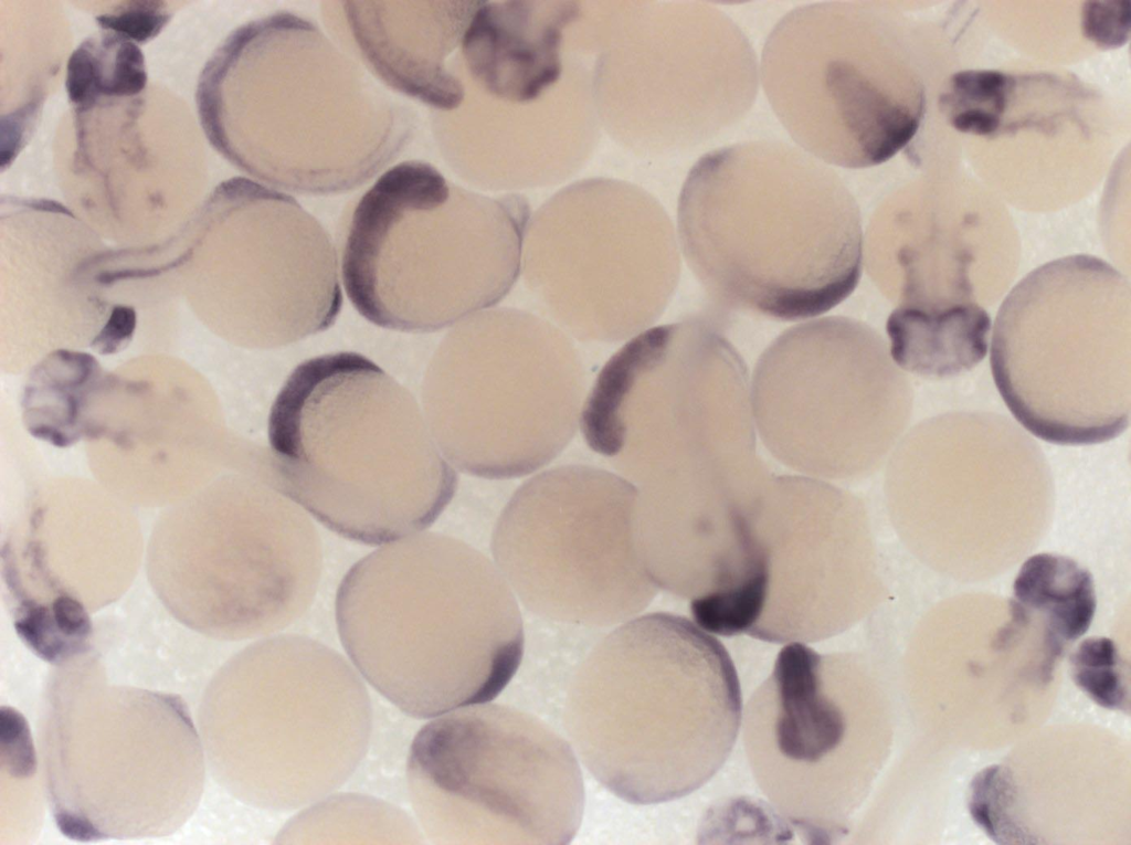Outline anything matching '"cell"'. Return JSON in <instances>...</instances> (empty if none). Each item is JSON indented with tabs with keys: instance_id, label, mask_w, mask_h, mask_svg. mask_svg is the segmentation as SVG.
Returning a JSON list of instances; mask_svg holds the SVG:
<instances>
[{
	"instance_id": "obj_27",
	"label": "cell",
	"mask_w": 1131,
	"mask_h": 845,
	"mask_svg": "<svg viewBox=\"0 0 1131 845\" xmlns=\"http://www.w3.org/2000/svg\"><path fill=\"white\" fill-rule=\"evenodd\" d=\"M104 62L91 42L78 46L67 63L66 91L77 106L93 104L103 93Z\"/></svg>"
},
{
	"instance_id": "obj_3",
	"label": "cell",
	"mask_w": 1131,
	"mask_h": 845,
	"mask_svg": "<svg viewBox=\"0 0 1131 845\" xmlns=\"http://www.w3.org/2000/svg\"><path fill=\"white\" fill-rule=\"evenodd\" d=\"M267 432L279 488L353 541L383 545L426 530L456 490L416 399L357 352L299 363Z\"/></svg>"
},
{
	"instance_id": "obj_23",
	"label": "cell",
	"mask_w": 1131,
	"mask_h": 845,
	"mask_svg": "<svg viewBox=\"0 0 1131 845\" xmlns=\"http://www.w3.org/2000/svg\"><path fill=\"white\" fill-rule=\"evenodd\" d=\"M1017 80L996 70H965L950 76L939 105L958 131L993 137L1002 127Z\"/></svg>"
},
{
	"instance_id": "obj_14",
	"label": "cell",
	"mask_w": 1131,
	"mask_h": 845,
	"mask_svg": "<svg viewBox=\"0 0 1131 845\" xmlns=\"http://www.w3.org/2000/svg\"><path fill=\"white\" fill-rule=\"evenodd\" d=\"M520 274L546 318L571 338L617 342L660 317L680 274L678 243L645 194L583 187L528 221Z\"/></svg>"
},
{
	"instance_id": "obj_22",
	"label": "cell",
	"mask_w": 1131,
	"mask_h": 845,
	"mask_svg": "<svg viewBox=\"0 0 1131 845\" xmlns=\"http://www.w3.org/2000/svg\"><path fill=\"white\" fill-rule=\"evenodd\" d=\"M288 824L282 843H411L420 833L394 806L362 795L334 796L316 802Z\"/></svg>"
},
{
	"instance_id": "obj_18",
	"label": "cell",
	"mask_w": 1131,
	"mask_h": 845,
	"mask_svg": "<svg viewBox=\"0 0 1131 845\" xmlns=\"http://www.w3.org/2000/svg\"><path fill=\"white\" fill-rule=\"evenodd\" d=\"M577 2L479 1L461 42L466 70L489 98L529 106L560 81L564 31Z\"/></svg>"
},
{
	"instance_id": "obj_11",
	"label": "cell",
	"mask_w": 1131,
	"mask_h": 845,
	"mask_svg": "<svg viewBox=\"0 0 1131 845\" xmlns=\"http://www.w3.org/2000/svg\"><path fill=\"white\" fill-rule=\"evenodd\" d=\"M462 706L421 728L408 758L410 799L442 844H567L583 781L572 748L515 708Z\"/></svg>"
},
{
	"instance_id": "obj_2",
	"label": "cell",
	"mask_w": 1131,
	"mask_h": 845,
	"mask_svg": "<svg viewBox=\"0 0 1131 845\" xmlns=\"http://www.w3.org/2000/svg\"><path fill=\"white\" fill-rule=\"evenodd\" d=\"M336 622L363 678L416 718L490 701L524 649L517 598L495 562L435 531L356 562L338 588Z\"/></svg>"
},
{
	"instance_id": "obj_30",
	"label": "cell",
	"mask_w": 1131,
	"mask_h": 845,
	"mask_svg": "<svg viewBox=\"0 0 1131 845\" xmlns=\"http://www.w3.org/2000/svg\"><path fill=\"white\" fill-rule=\"evenodd\" d=\"M1 739L8 744L11 769L28 775L34 769V754L23 718L10 708L1 709Z\"/></svg>"
},
{
	"instance_id": "obj_15",
	"label": "cell",
	"mask_w": 1131,
	"mask_h": 845,
	"mask_svg": "<svg viewBox=\"0 0 1131 845\" xmlns=\"http://www.w3.org/2000/svg\"><path fill=\"white\" fill-rule=\"evenodd\" d=\"M873 578L868 521L856 496L820 478L769 475L747 510L723 610L741 634L806 644L853 625Z\"/></svg>"
},
{
	"instance_id": "obj_20",
	"label": "cell",
	"mask_w": 1131,
	"mask_h": 845,
	"mask_svg": "<svg viewBox=\"0 0 1131 845\" xmlns=\"http://www.w3.org/2000/svg\"><path fill=\"white\" fill-rule=\"evenodd\" d=\"M990 329L991 318L976 300L897 305L886 324L892 361L902 370L939 379L982 361Z\"/></svg>"
},
{
	"instance_id": "obj_24",
	"label": "cell",
	"mask_w": 1131,
	"mask_h": 845,
	"mask_svg": "<svg viewBox=\"0 0 1131 845\" xmlns=\"http://www.w3.org/2000/svg\"><path fill=\"white\" fill-rule=\"evenodd\" d=\"M1015 794L1012 775L998 765L985 768L971 783V816L996 843H1029L1030 837L1015 817Z\"/></svg>"
},
{
	"instance_id": "obj_16",
	"label": "cell",
	"mask_w": 1131,
	"mask_h": 845,
	"mask_svg": "<svg viewBox=\"0 0 1131 845\" xmlns=\"http://www.w3.org/2000/svg\"><path fill=\"white\" fill-rule=\"evenodd\" d=\"M867 700L857 655L789 643L746 706L743 742L753 778L807 842L843 837L866 795Z\"/></svg>"
},
{
	"instance_id": "obj_25",
	"label": "cell",
	"mask_w": 1131,
	"mask_h": 845,
	"mask_svg": "<svg viewBox=\"0 0 1131 845\" xmlns=\"http://www.w3.org/2000/svg\"><path fill=\"white\" fill-rule=\"evenodd\" d=\"M1119 662L1116 644L1110 638H1087L1071 656L1074 680L1101 707L1128 708V684L1119 669Z\"/></svg>"
},
{
	"instance_id": "obj_31",
	"label": "cell",
	"mask_w": 1131,
	"mask_h": 845,
	"mask_svg": "<svg viewBox=\"0 0 1131 845\" xmlns=\"http://www.w3.org/2000/svg\"><path fill=\"white\" fill-rule=\"evenodd\" d=\"M135 327L134 310L119 306L114 308L113 314L98 337L94 340V347L102 353H112L119 349L131 336Z\"/></svg>"
},
{
	"instance_id": "obj_12",
	"label": "cell",
	"mask_w": 1131,
	"mask_h": 845,
	"mask_svg": "<svg viewBox=\"0 0 1131 845\" xmlns=\"http://www.w3.org/2000/svg\"><path fill=\"white\" fill-rule=\"evenodd\" d=\"M754 426L783 464L820 479L871 471L901 427L909 385L884 338L848 317L789 328L750 382Z\"/></svg>"
},
{
	"instance_id": "obj_19",
	"label": "cell",
	"mask_w": 1131,
	"mask_h": 845,
	"mask_svg": "<svg viewBox=\"0 0 1131 845\" xmlns=\"http://www.w3.org/2000/svg\"><path fill=\"white\" fill-rule=\"evenodd\" d=\"M345 4L360 53L383 83L436 109L453 110L461 106L465 85L447 68L445 60L461 45L479 1H443L441 7L438 2L429 7L427 2L423 8L419 2V7H413L414 15L412 7L410 18L402 15L403 24L387 7L397 22L393 24L379 1Z\"/></svg>"
},
{
	"instance_id": "obj_8",
	"label": "cell",
	"mask_w": 1131,
	"mask_h": 845,
	"mask_svg": "<svg viewBox=\"0 0 1131 845\" xmlns=\"http://www.w3.org/2000/svg\"><path fill=\"white\" fill-rule=\"evenodd\" d=\"M579 427L634 486L757 457L746 363L709 323L651 327L603 366Z\"/></svg>"
},
{
	"instance_id": "obj_29",
	"label": "cell",
	"mask_w": 1131,
	"mask_h": 845,
	"mask_svg": "<svg viewBox=\"0 0 1131 845\" xmlns=\"http://www.w3.org/2000/svg\"><path fill=\"white\" fill-rule=\"evenodd\" d=\"M147 82L144 55L140 49L128 40L118 43L110 72L103 84V94L130 96L141 92Z\"/></svg>"
},
{
	"instance_id": "obj_7",
	"label": "cell",
	"mask_w": 1131,
	"mask_h": 845,
	"mask_svg": "<svg viewBox=\"0 0 1131 845\" xmlns=\"http://www.w3.org/2000/svg\"><path fill=\"white\" fill-rule=\"evenodd\" d=\"M583 359L546 317L490 307L456 324L429 363L422 410L445 460L486 478L530 474L580 424Z\"/></svg>"
},
{
	"instance_id": "obj_6",
	"label": "cell",
	"mask_w": 1131,
	"mask_h": 845,
	"mask_svg": "<svg viewBox=\"0 0 1131 845\" xmlns=\"http://www.w3.org/2000/svg\"><path fill=\"white\" fill-rule=\"evenodd\" d=\"M991 368L1028 432L1059 445L1116 439L1131 410V293L1101 258L1072 255L1025 276L1003 300Z\"/></svg>"
},
{
	"instance_id": "obj_26",
	"label": "cell",
	"mask_w": 1131,
	"mask_h": 845,
	"mask_svg": "<svg viewBox=\"0 0 1131 845\" xmlns=\"http://www.w3.org/2000/svg\"><path fill=\"white\" fill-rule=\"evenodd\" d=\"M1130 2L1088 1L1081 15L1082 34L1101 49L1123 45L1130 32Z\"/></svg>"
},
{
	"instance_id": "obj_21",
	"label": "cell",
	"mask_w": 1131,
	"mask_h": 845,
	"mask_svg": "<svg viewBox=\"0 0 1131 845\" xmlns=\"http://www.w3.org/2000/svg\"><path fill=\"white\" fill-rule=\"evenodd\" d=\"M1012 603L1043 626L1051 654L1084 635L1095 616L1091 573L1075 560L1054 553L1029 557L1014 583Z\"/></svg>"
},
{
	"instance_id": "obj_1",
	"label": "cell",
	"mask_w": 1131,
	"mask_h": 845,
	"mask_svg": "<svg viewBox=\"0 0 1131 845\" xmlns=\"http://www.w3.org/2000/svg\"><path fill=\"white\" fill-rule=\"evenodd\" d=\"M677 221L689 268L728 309L816 317L846 299L862 274L854 196L827 163L786 142L744 141L701 157Z\"/></svg>"
},
{
	"instance_id": "obj_28",
	"label": "cell",
	"mask_w": 1131,
	"mask_h": 845,
	"mask_svg": "<svg viewBox=\"0 0 1131 845\" xmlns=\"http://www.w3.org/2000/svg\"><path fill=\"white\" fill-rule=\"evenodd\" d=\"M156 4L157 2H134L131 7L118 13L99 15L96 21L102 28L112 30L124 39L142 43L156 36L168 21V15L154 7Z\"/></svg>"
},
{
	"instance_id": "obj_32",
	"label": "cell",
	"mask_w": 1131,
	"mask_h": 845,
	"mask_svg": "<svg viewBox=\"0 0 1131 845\" xmlns=\"http://www.w3.org/2000/svg\"><path fill=\"white\" fill-rule=\"evenodd\" d=\"M25 109L2 117L1 120V166L4 167L13 159L24 133Z\"/></svg>"
},
{
	"instance_id": "obj_10",
	"label": "cell",
	"mask_w": 1131,
	"mask_h": 845,
	"mask_svg": "<svg viewBox=\"0 0 1131 845\" xmlns=\"http://www.w3.org/2000/svg\"><path fill=\"white\" fill-rule=\"evenodd\" d=\"M759 77L801 149L833 166L880 165L909 145L924 107L896 22L857 1L796 8L769 34Z\"/></svg>"
},
{
	"instance_id": "obj_9",
	"label": "cell",
	"mask_w": 1131,
	"mask_h": 845,
	"mask_svg": "<svg viewBox=\"0 0 1131 845\" xmlns=\"http://www.w3.org/2000/svg\"><path fill=\"white\" fill-rule=\"evenodd\" d=\"M224 770L245 801L289 811L341 786L363 758L371 705L358 674L309 637L275 635L222 676Z\"/></svg>"
},
{
	"instance_id": "obj_4",
	"label": "cell",
	"mask_w": 1131,
	"mask_h": 845,
	"mask_svg": "<svg viewBox=\"0 0 1131 845\" xmlns=\"http://www.w3.org/2000/svg\"><path fill=\"white\" fill-rule=\"evenodd\" d=\"M572 744L621 799L685 796L723 765L742 719L733 662L712 634L670 613L634 616L577 672L566 705Z\"/></svg>"
},
{
	"instance_id": "obj_5",
	"label": "cell",
	"mask_w": 1131,
	"mask_h": 845,
	"mask_svg": "<svg viewBox=\"0 0 1131 845\" xmlns=\"http://www.w3.org/2000/svg\"><path fill=\"white\" fill-rule=\"evenodd\" d=\"M401 162L358 202L341 258L356 310L376 326L433 332L494 307L520 274L528 211Z\"/></svg>"
},
{
	"instance_id": "obj_13",
	"label": "cell",
	"mask_w": 1131,
	"mask_h": 845,
	"mask_svg": "<svg viewBox=\"0 0 1131 845\" xmlns=\"http://www.w3.org/2000/svg\"><path fill=\"white\" fill-rule=\"evenodd\" d=\"M636 487L591 466L545 471L520 486L491 538L494 562L537 615L607 626L634 617L658 588L638 553Z\"/></svg>"
},
{
	"instance_id": "obj_17",
	"label": "cell",
	"mask_w": 1131,
	"mask_h": 845,
	"mask_svg": "<svg viewBox=\"0 0 1131 845\" xmlns=\"http://www.w3.org/2000/svg\"><path fill=\"white\" fill-rule=\"evenodd\" d=\"M260 23L273 57L266 181L302 194L360 186L401 150L403 110L314 24L290 13Z\"/></svg>"
}]
</instances>
